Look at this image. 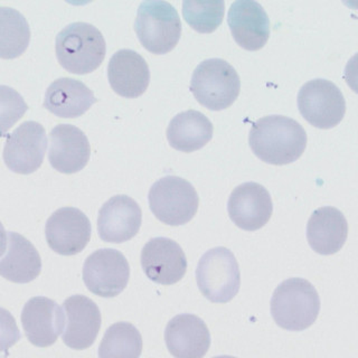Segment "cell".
Returning <instances> with one entry per match:
<instances>
[{"instance_id": "obj_1", "label": "cell", "mask_w": 358, "mask_h": 358, "mask_svg": "<svg viewBox=\"0 0 358 358\" xmlns=\"http://www.w3.org/2000/svg\"><path fill=\"white\" fill-rule=\"evenodd\" d=\"M249 143L257 158L270 165H288L299 159L307 147V134L298 121L268 115L252 124Z\"/></svg>"}, {"instance_id": "obj_2", "label": "cell", "mask_w": 358, "mask_h": 358, "mask_svg": "<svg viewBox=\"0 0 358 358\" xmlns=\"http://www.w3.org/2000/svg\"><path fill=\"white\" fill-rule=\"evenodd\" d=\"M106 45L98 28L87 22H73L63 28L55 41V53L67 72L84 76L94 72L106 57Z\"/></svg>"}, {"instance_id": "obj_3", "label": "cell", "mask_w": 358, "mask_h": 358, "mask_svg": "<svg viewBox=\"0 0 358 358\" xmlns=\"http://www.w3.org/2000/svg\"><path fill=\"white\" fill-rule=\"evenodd\" d=\"M320 311V298L308 280L291 278L278 285L271 298V315L283 329L302 331L313 326Z\"/></svg>"}, {"instance_id": "obj_4", "label": "cell", "mask_w": 358, "mask_h": 358, "mask_svg": "<svg viewBox=\"0 0 358 358\" xmlns=\"http://www.w3.org/2000/svg\"><path fill=\"white\" fill-rule=\"evenodd\" d=\"M134 31L145 50L164 55L178 44L182 22L175 7L167 1H143L138 8Z\"/></svg>"}, {"instance_id": "obj_5", "label": "cell", "mask_w": 358, "mask_h": 358, "mask_svg": "<svg viewBox=\"0 0 358 358\" xmlns=\"http://www.w3.org/2000/svg\"><path fill=\"white\" fill-rule=\"evenodd\" d=\"M241 91L240 76L222 59L201 62L194 71L190 92L199 103L212 111H222L234 103Z\"/></svg>"}, {"instance_id": "obj_6", "label": "cell", "mask_w": 358, "mask_h": 358, "mask_svg": "<svg viewBox=\"0 0 358 358\" xmlns=\"http://www.w3.org/2000/svg\"><path fill=\"white\" fill-rule=\"evenodd\" d=\"M148 201L152 214L171 227L187 224L199 210V194L193 185L177 176L157 180L149 190Z\"/></svg>"}, {"instance_id": "obj_7", "label": "cell", "mask_w": 358, "mask_h": 358, "mask_svg": "<svg viewBox=\"0 0 358 358\" xmlns=\"http://www.w3.org/2000/svg\"><path fill=\"white\" fill-rule=\"evenodd\" d=\"M199 291L210 301L227 303L240 290L241 273L234 255L227 248L208 250L196 268Z\"/></svg>"}, {"instance_id": "obj_8", "label": "cell", "mask_w": 358, "mask_h": 358, "mask_svg": "<svg viewBox=\"0 0 358 358\" xmlns=\"http://www.w3.org/2000/svg\"><path fill=\"white\" fill-rule=\"evenodd\" d=\"M298 109L306 121L318 129L338 126L346 113V101L339 87L328 80L315 78L298 93Z\"/></svg>"}, {"instance_id": "obj_9", "label": "cell", "mask_w": 358, "mask_h": 358, "mask_svg": "<svg viewBox=\"0 0 358 358\" xmlns=\"http://www.w3.org/2000/svg\"><path fill=\"white\" fill-rule=\"evenodd\" d=\"M130 266L126 257L115 249H100L87 257L83 281L92 294L102 298L119 296L129 282Z\"/></svg>"}, {"instance_id": "obj_10", "label": "cell", "mask_w": 358, "mask_h": 358, "mask_svg": "<svg viewBox=\"0 0 358 358\" xmlns=\"http://www.w3.org/2000/svg\"><path fill=\"white\" fill-rule=\"evenodd\" d=\"M46 148L44 127L35 121H26L8 134L3 147V162L13 173L29 175L42 166Z\"/></svg>"}, {"instance_id": "obj_11", "label": "cell", "mask_w": 358, "mask_h": 358, "mask_svg": "<svg viewBox=\"0 0 358 358\" xmlns=\"http://www.w3.org/2000/svg\"><path fill=\"white\" fill-rule=\"evenodd\" d=\"M91 223L76 207H62L50 216L45 236L50 249L57 255L71 257L85 249L91 238Z\"/></svg>"}, {"instance_id": "obj_12", "label": "cell", "mask_w": 358, "mask_h": 358, "mask_svg": "<svg viewBox=\"0 0 358 358\" xmlns=\"http://www.w3.org/2000/svg\"><path fill=\"white\" fill-rule=\"evenodd\" d=\"M141 266L145 275L158 285L179 282L187 271V257L182 246L168 238L148 241L141 251Z\"/></svg>"}, {"instance_id": "obj_13", "label": "cell", "mask_w": 358, "mask_h": 358, "mask_svg": "<svg viewBox=\"0 0 358 358\" xmlns=\"http://www.w3.org/2000/svg\"><path fill=\"white\" fill-rule=\"evenodd\" d=\"M227 212L236 227L253 232L262 229L270 221L273 203L262 185L244 182L234 188L229 196Z\"/></svg>"}, {"instance_id": "obj_14", "label": "cell", "mask_w": 358, "mask_h": 358, "mask_svg": "<svg viewBox=\"0 0 358 358\" xmlns=\"http://www.w3.org/2000/svg\"><path fill=\"white\" fill-rule=\"evenodd\" d=\"M141 222L143 212L137 201L127 195L113 196L99 212V236L108 243H123L138 234Z\"/></svg>"}, {"instance_id": "obj_15", "label": "cell", "mask_w": 358, "mask_h": 358, "mask_svg": "<svg viewBox=\"0 0 358 358\" xmlns=\"http://www.w3.org/2000/svg\"><path fill=\"white\" fill-rule=\"evenodd\" d=\"M64 313L57 302L45 296H34L22 308V324L28 341L37 347L55 344L64 331Z\"/></svg>"}, {"instance_id": "obj_16", "label": "cell", "mask_w": 358, "mask_h": 358, "mask_svg": "<svg viewBox=\"0 0 358 358\" xmlns=\"http://www.w3.org/2000/svg\"><path fill=\"white\" fill-rule=\"evenodd\" d=\"M227 24L236 44L246 50L264 48L270 37V20L262 6L253 0H238L229 8Z\"/></svg>"}, {"instance_id": "obj_17", "label": "cell", "mask_w": 358, "mask_h": 358, "mask_svg": "<svg viewBox=\"0 0 358 358\" xmlns=\"http://www.w3.org/2000/svg\"><path fill=\"white\" fill-rule=\"evenodd\" d=\"M66 315V329L62 338L72 350H87L94 344L101 328L100 309L87 296H71L63 303Z\"/></svg>"}, {"instance_id": "obj_18", "label": "cell", "mask_w": 358, "mask_h": 358, "mask_svg": "<svg viewBox=\"0 0 358 358\" xmlns=\"http://www.w3.org/2000/svg\"><path fill=\"white\" fill-rule=\"evenodd\" d=\"M91 147L81 129L72 124H59L50 134L48 160L59 173H76L90 160Z\"/></svg>"}, {"instance_id": "obj_19", "label": "cell", "mask_w": 358, "mask_h": 358, "mask_svg": "<svg viewBox=\"0 0 358 358\" xmlns=\"http://www.w3.org/2000/svg\"><path fill=\"white\" fill-rule=\"evenodd\" d=\"M165 341L168 350L175 357L201 358L210 350V330L199 317L182 313L168 322Z\"/></svg>"}, {"instance_id": "obj_20", "label": "cell", "mask_w": 358, "mask_h": 358, "mask_svg": "<svg viewBox=\"0 0 358 358\" xmlns=\"http://www.w3.org/2000/svg\"><path fill=\"white\" fill-rule=\"evenodd\" d=\"M112 90L126 99H136L148 89L150 71L143 56L132 50H120L112 55L108 65Z\"/></svg>"}, {"instance_id": "obj_21", "label": "cell", "mask_w": 358, "mask_h": 358, "mask_svg": "<svg viewBox=\"0 0 358 358\" xmlns=\"http://www.w3.org/2000/svg\"><path fill=\"white\" fill-rule=\"evenodd\" d=\"M42 271V259L33 244L16 232L5 233L0 273L15 283H28Z\"/></svg>"}, {"instance_id": "obj_22", "label": "cell", "mask_w": 358, "mask_h": 358, "mask_svg": "<svg viewBox=\"0 0 358 358\" xmlns=\"http://www.w3.org/2000/svg\"><path fill=\"white\" fill-rule=\"evenodd\" d=\"M348 236L346 217L335 207H320L307 224V240L313 251L322 255L341 251Z\"/></svg>"}, {"instance_id": "obj_23", "label": "cell", "mask_w": 358, "mask_h": 358, "mask_svg": "<svg viewBox=\"0 0 358 358\" xmlns=\"http://www.w3.org/2000/svg\"><path fill=\"white\" fill-rule=\"evenodd\" d=\"M96 102L94 94L85 84L70 78H57L45 93V109L59 117H81Z\"/></svg>"}, {"instance_id": "obj_24", "label": "cell", "mask_w": 358, "mask_h": 358, "mask_svg": "<svg viewBox=\"0 0 358 358\" xmlns=\"http://www.w3.org/2000/svg\"><path fill=\"white\" fill-rule=\"evenodd\" d=\"M214 134L212 122L196 110L182 112L169 123L167 139L169 145L182 152L199 150L210 143Z\"/></svg>"}, {"instance_id": "obj_25", "label": "cell", "mask_w": 358, "mask_h": 358, "mask_svg": "<svg viewBox=\"0 0 358 358\" xmlns=\"http://www.w3.org/2000/svg\"><path fill=\"white\" fill-rule=\"evenodd\" d=\"M143 352V337L139 330L129 322L110 326L99 347V357L138 358Z\"/></svg>"}, {"instance_id": "obj_26", "label": "cell", "mask_w": 358, "mask_h": 358, "mask_svg": "<svg viewBox=\"0 0 358 358\" xmlns=\"http://www.w3.org/2000/svg\"><path fill=\"white\" fill-rule=\"evenodd\" d=\"M1 22V50L3 59H16L27 50L31 41V31L25 17L13 8H0Z\"/></svg>"}, {"instance_id": "obj_27", "label": "cell", "mask_w": 358, "mask_h": 358, "mask_svg": "<svg viewBox=\"0 0 358 358\" xmlns=\"http://www.w3.org/2000/svg\"><path fill=\"white\" fill-rule=\"evenodd\" d=\"M224 1H190L182 3V16L194 31L201 34L215 31L224 18Z\"/></svg>"}]
</instances>
